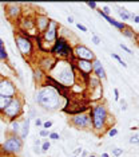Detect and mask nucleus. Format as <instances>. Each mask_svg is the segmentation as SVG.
Masks as SVG:
<instances>
[{
  "mask_svg": "<svg viewBox=\"0 0 139 157\" xmlns=\"http://www.w3.org/2000/svg\"><path fill=\"white\" fill-rule=\"evenodd\" d=\"M116 133H118V130H116V129H111L109 134L111 136V137H113V136H115V134H116Z\"/></svg>",
  "mask_w": 139,
  "mask_h": 157,
  "instance_id": "obj_28",
  "label": "nucleus"
},
{
  "mask_svg": "<svg viewBox=\"0 0 139 157\" xmlns=\"http://www.w3.org/2000/svg\"><path fill=\"white\" fill-rule=\"evenodd\" d=\"M79 69L82 70L84 74H87V73H91L92 63H91L90 61H84V59H80V61H79Z\"/></svg>",
  "mask_w": 139,
  "mask_h": 157,
  "instance_id": "obj_12",
  "label": "nucleus"
},
{
  "mask_svg": "<svg viewBox=\"0 0 139 157\" xmlns=\"http://www.w3.org/2000/svg\"><path fill=\"white\" fill-rule=\"evenodd\" d=\"M114 93H115V98H116V100H118V98H119V97H118V94H119V93H118V90H116V89L114 90Z\"/></svg>",
  "mask_w": 139,
  "mask_h": 157,
  "instance_id": "obj_34",
  "label": "nucleus"
},
{
  "mask_svg": "<svg viewBox=\"0 0 139 157\" xmlns=\"http://www.w3.org/2000/svg\"><path fill=\"white\" fill-rule=\"evenodd\" d=\"M120 47L123 48V50H124V51L126 52H128V54H132V52H131V50L128 47H126V46H124V44H120Z\"/></svg>",
  "mask_w": 139,
  "mask_h": 157,
  "instance_id": "obj_25",
  "label": "nucleus"
},
{
  "mask_svg": "<svg viewBox=\"0 0 139 157\" xmlns=\"http://www.w3.org/2000/svg\"><path fill=\"white\" fill-rule=\"evenodd\" d=\"M130 142H131V144H138V142H139V134L132 136V137L130 138Z\"/></svg>",
  "mask_w": 139,
  "mask_h": 157,
  "instance_id": "obj_19",
  "label": "nucleus"
},
{
  "mask_svg": "<svg viewBox=\"0 0 139 157\" xmlns=\"http://www.w3.org/2000/svg\"><path fill=\"white\" fill-rule=\"evenodd\" d=\"M134 20H135L136 23H139V16H134Z\"/></svg>",
  "mask_w": 139,
  "mask_h": 157,
  "instance_id": "obj_36",
  "label": "nucleus"
},
{
  "mask_svg": "<svg viewBox=\"0 0 139 157\" xmlns=\"http://www.w3.org/2000/svg\"><path fill=\"white\" fill-rule=\"evenodd\" d=\"M106 117H107L106 109L103 106H96L94 109V125L96 129H102L104 121H106Z\"/></svg>",
  "mask_w": 139,
  "mask_h": 157,
  "instance_id": "obj_2",
  "label": "nucleus"
},
{
  "mask_svg": "<svg viewBox=\"0 0 139 157\" xmlns=\"http://www.w3.org/2000/svg\"><path fill=\"white\" fill-rule=\"evenodd\" d=\"M103 13H104V15L110 13V8H109V7H104V8H103Z\"/></svg>",
  "mask_w": 139,
  "mask_h": 157,
  "instance_id": "obj_30",
  "label": "nucleus"
},
{
  "mask_svg": "<svg viewBox=\"0 0 139 157\" xmlns=\"http://www.w3.org/2000/svg\"><path fill=\"white\" fill-rule=\"evenodd\" d=\"M123 34L126 35V36H128V38H134V34L131 32V30H130V28H126V30L123 31Z\"/></svg>",
  "mask_w": 139,
  "mask_h": 157,
  "instance_id": "obj_20",
  "label": "nucleus"
},
{
  "mask_svg": "<svg viewBox=\"0 0 139 157\" xmlns=\"http://www.w3.org/2000/svg\"><path fill=\"white\" fill-rule=\"evenodd\" d=\"M3 148L7 152H19L22 148V140L17 138V137H11L4 142Z\"/></svg>",
  "mask_w": 139,
  "mask_h": 157,
  "instance_id": "obj_3",
  "label": "nucleus"
},
{
  "mask_svg": "<svg viewBox=\"0 0 139 157\" xmlns=\"http://www.w3.org/2000/svg\"><path fill=\"white\" fill-rule=\"evenodd\" d=\"M52 52H55V54H60V55H68L70 52H71V48L70 46L67 44L64 39H59L55 44V47L52 48Z\"/></svg>",
  "mask_w": 139,
  "mask_h": 157,
  "instance_id": "obj_4",
  "label": "nucleus"
},
{
  "mask_svg": "<svg viewBox=\"0 0 139 157\" xmlns=\"http://www.w3.org/2000/svg\"><path fill=\"white\" fill-rule=\"evenodd\" d=\"M74 125H76L78 128H86L90 124V118L87 114H79L76 117H74Z\"/></svg>",
  "mask_w": 139,
  "mask_h": 157,
  "instance_id": "obj_9",
  "label": "nucleus"
},
{
  "mask_svg": "<svg viewBox=\"0 0 139 157\" xmlns=\"http://www.w3.org/2000/svg\"><path fill=\"white\" fill-rule=\"evenodd\" d=\"M43 126L46 128V129H48V128H51V126H52V122H51V121H48V122H44V124H43Z\"/></svg>",
  "mask_w": 139,
  "mask_h": 157,
  "instance_id": "obj_24",
  "label": "nucleus"
},
{
  "mask_svg": "<svg viewBox=\"0 0 139 157\" xmlns=\"http://www.w3.org/2000/svg\"><path fill=\"white\" fill-rule=\"evenodd\" d=\"M136 40H138V42H139V34L136 35Z\"/></svg>",
  "mask_w": 139,
  "mask_h": 157,
  "instance_id": "obj_38",
  "label": "nucleus"
},
{
  "mask_svg": "<svg viewBox=\"0 0 139 157\" xmlns=\"http://www.w3.org/2000/svg\"><path fill=\"white\" fill-rule=\"evenodd\" d=\"M16 43H17V47L19 50L23 52V54H28L31 51V43L30 40L26 39V38H22V36H17L16 38Z\"/></svg>",
  "mask_w": 139,
  "mask_h": 157,
  "instance_id": "obj_7",
  "label": "nucleus"
},
{
  "mask_svg": "<svg viewBox=\"0 0 139 157\" xmlns=\"http://www.w3.org/2000/svg\"><path fill=\"white\" fill-rule=\"evenodd\" d=\"M92 69H94L95 74L98 75L99 78H102V79L106 78V73H104V69L102 67V65H100L99 61H95V62H94V65H92Z\"/></svg>",
  "mask_w": 139,
  "mask_h": 157,
  "instance_id": "obj_11",
  "label": "nucleus"
},
{
  "mask_svg": "<svg viewBox=\"0 0 139 157\" xmlns=\"http://www.w3.org/2000/svg\"><path fill=\"white\" fill-rule=\"evenodd\" d=\"M48 30L46 31V39L47 40H52L54 38H55V34H56V23L55 22H50L48 23Z\"/></svg>",
  "mask_w": 139,
  "mask_h": 157,
  "instance_id": "obj_10",
  "label": "nucleus"
},
{
  "mask_svg": "<svg viewBox=\"0 0 139 157\" xmlns=\"http://www.w3.org/2000/svg\"><path fill=\"white\" fill-rule=\"evenodd\" d=\"M7 58V52L4 50V46H3V42L0 39V59H5Z\"/></svg>",
  "mask_w": 139,
  "mask_h": 157,
  "instance_id": "obj_18",
  "label": "nucleus"
},
{
  "mask_svg": "<svg viewBox=\"0 0 139 157\" xmlns=\"http://www.w3.org/2000/svg\"><path fill=\"white\" fill-rule=\"evenodd\" d=\"M113 153H114V154H115V156H120L122 153H123V149L116 148V149H114V150H113Z\"/></svg>",
  "mask_w": 139,
  "mask_h": 157,
  "instance_id": "obj_21",
  "label": "nucleus"
},
{
  "mask_svg": "<svg viewBox=\"0 0 139 157\" xmlns=\"http://www.w3.org/2000/svg\"><path fill=\"white\" fill-rule=\"evenodd\" d=\"M36 125H38V126H39V125H42V121H40V120H36Z\"/></svg>",
  "mask_w": 139,
  "mask_h": 157,
  "instance_id": "obj_35",
  "label": "nucleus"
},
{
  "mask_svg": "<svg viewBox=\"0 0 139 157\" xmlns=\"http://www.w3.org/2000/svg\"><path fill=\"white\" fill-rule=\"evenodd\" d=\"M50 146H51V145H50V142H44L43 146H42V150H43V152H47L48 149H50Z\"/></svg>",
  "mask_w": 139,
  "mask_h": 157,
  "instance_id": "obj_22",
  "label": "nucleus"
},
{
  "mask_svg": "<svg viewBox=\"0 0 139 157\" xmlns=\"http://www.w3.org/2000/svg\"><path fill=\"white\" fill-rule=\"evenodd\" d=\"M78 28H79V30H80V31H83V32H86V31H87V28H86V27L83 26V24H80V23H79V24H78Z\"/></svg>",
  "mask_w": 139,
  "mask_h": 157,
  "instance_id": "obj_27",
  "label": "nucleus"
},
{
  "mask_svg": "<svg viewBox=\"0 0 139 157\" xmlns=\"http://www.w3.org/2000/svg\"><path fill=\"white\" fill-rule=\"evenodd\" d=\"M20 109H22L20 102L17 100H12L11 101V104L4 109V113L7 114L8 117H16V114L20 113Z\"/></svg>",
  "mask_w": 139,
  "mask_h": 157,
  "instance_id": "obj_5",
  "label": "nucleus"
},
{
  "mask_svg": "<svg viewBox=\"0 0 139 157\" xmlns=\"http://www.w3.org/2000/svg\"><path fill=\"white\" fill-rule=\"evenodd\" d=\"M19 126H20V125H19L17 122H12V129H13L15 132H19V129H20Z\"/></svg>",
  "mask_w": 139,
  "mask_h": 157,
  "instance_id": "obj_23",
  "label": "nucleus"
},
{
  "mask_svg": "<svg viewBox=\"0 0 139 157\" xmlns=\"http://www.w3.org/2000/svg\"><path fill=\"white\" fill-rule=\"evenodd\" d=\"M38 22H39V28H40V30H46V26H48V23H50L47 17H44V16L39 17V19H38Z\"/></svg>",
  "mask_w": 139,
  "mask_h": 157,
  "instance_id": "obj_15",
  "label": "nucleus"
},
{
  "mask_svg": "<svg viewBox=\"0 0 139 157\" xmlns=\"http://www.w3.org/2000/svg\"><path fill=\"white\" fill-rule=\"evenodd\" d=\"M50 137H51L52 140H58V138H59V134H56V133H52Z\"/></svg>",
  "mask_w": 139,
  "mask_h": 157,
  "instance_id": "obj_29",
  "label": "nucleus"
},
{
  "mask_svg": "<svg viewBox=\"0 0 139 157\" xmlns=\"http://www.w3.org/2000/svg\"><path fill=\"white\" fill-rule=\"evenodd\" d=\"M92 40H94V43H95V44H99V43H100V39H99V38H98V36H96V35H94V38H92Z\"/></svg>",
  "mask_w": 139,
  "mask_h": 157,
  "instance_id": "obj_26",
  "label": "nucleus"
},
{
  "mask_svg": "<svg viewBox=\"0 0 139 157\" xmlns=\"http://www.w3.org/2000/svg\"><path fill=\"white\" fill-rule=\"evenodd\" d=\"M102 157H109V154H107V153H103V154H102Z\"/></svg>",
  "mask_w": 139,
  "mask_h": 157,
  "instance_id": "obj_37",
  "label": "nucleus"
},
{
  "mask_svg": "<svg viewBox=\"0 0 139 157\" xmlns=\"http://www.w3.org/2000/svg\"><path fill=\"white\" fill-rule=\"evenodd\" d=\"M60 94H58L56 90H54L51 87H46L43 90L38 93L36 101L39 102L44 109H56L60 105Z\"/></svg>",
  "mask_w": 139,
  "mask_h": 157,
  "instance_id": "obj_1",
  "label": "nucleus"
},
{
  "mask_svg": "<svg viewBox=\"0 0 139 157\" xmlns=\"http://www.w3.org/2000/svg\"><path fill=\"white\" fill-rule=\"evenodd\" d=\"M11 101H12V98H9V97L0 96V110H4L11 104Z\"/></svg>",
  "mask_w": 139,
  "mask_h": 157,
  "instance_id": "obj_14",
  "label": "nucleus"
},
{
  "mask_svg": "<svg viewBox=\"0 0 139 157\" xmlns=\"http://www.w3.org/2000/svg\"><path fill=\"white\" fill-rule=\"evenodd\" d=\"M13 94H15V87H13L12 83L8 82V81H3V82H0V96L12 98Z\"/></svg>",
  "mask_w": 139,
  "mask_h": 157,
  "instance_id": "obj_6",
  "label": "nucleus"
},
{
  "mask_svg": "<svg viewBox=\"0 0 139 157\" xmlns=\"http://www.w3.org/2000/svg\"><path fill=\"white\" fill-rule=\"evenodd\" d=\"M118 13L120 15V17L123 19V20H127V19L130 17V13L127 12L126 9H123V8H118Z\"/></svg>",
  "mask_w": 139,
  "mask_h": 157,
  "instance_id": "obj_16",
  "label": "nucleus"
},
{
  "mask_svg": "<svg viewBox=\"0 0 139 157\" xmlns=\"http://www.w3.org/2000/svg\"><path fill=\"white\" fill-rule=\"evenodd\" d=\"M76 55H78L80 59H84V61H88V59H92V58H94V54L87 47H84V46L76 47Z\"/></svg>",
  "mask_w": 139,
  "mask_h": 157,
  "instance_id": "obj_8",
  "label": "nucleus"
},
{
  "mask_svg": "<svg viewBox=\"0 0 139 157\" xmlns=\"http://www.w3.org/2000/svg\"><path fill=\"white\" fill-rule=\"evenodd\" d=\"M90 157H95V156H94V154H91V156H90Z\"/></svg>",
  "mask_w": 139,
  "mask_h": 157,
  "instance_id": "obj_39",
  "label": "nucleus"
},
{
  "mask_svg": "<svg viewBox=\"0 0 139 157\" xmlns=\"http://www.w3.org/2000/svg\"><path fill=\"white\" fill-rule=\"evenodd\" d=\"M47 134H48L47 130H42V132H40V136H43V137H44V136H47Z\"/></svg>",
  "mask_w": 139,
  "mask_h": 157,
  "instance_id": "obj_33",
  "label": "nucleus"
},
{
  "mask_svg": "<svg viewBox=\"0 0 139 157\" xmlns=\"http://www.w3.org/2000/svg\"><path fill=\"white\" fill-rule=\"evenodd\" d=\"M28 128H30V120H27V121H24V124H23L22 137H26V136L28 134Z\"/></svg>",
  "mask_w": 139,
  "mask_h": 157,
  "instance_id": "obj_17",
  "label": "nucleus"
},
{
  "mask_svg": "<svg viewBox=\"0 0 139 157\" xmlns=\"http://www.w3.org/2000/svg\"><path fill=\"white\" fill-rule=\"evenodd\" d=\"M120 104H122V109H123V110H126V109H127V106H126V102H124V101H122Z\"/></svg>",
  "mask_w": 139,
  "mask_h": 157,
  "instance_id": "obj_31",
  "label": "nucleus"
},
{
  "mask_svg": "<svg viewBox=\"0 0 139 157\" xmlns=\"http://www.w3.org/2000/svg\"><path fill=\"white\" fill-rule=\"evenodd\" d=\"M99 13H100V16H102V17H104V19H106V20H107V22H109L110 24H113V26L118 27V28H120V30H123V28H124V24H122V23H118L116 20H114L113 17L107 16V15H104V13L102 12V11H99Z\"/></svg>",
  "mask_w": 139,
  "mask_h": 157,
  "instance_id": "obj_13",
  "label": "nucleus"
},
{
  "mask_svg": "<svg viewBox=\"0 0 139 157\" xmlns=\"http://www.w3.org/2000/svg\"><path fill=\"white\" fill-rule=\"evenodd\" d=\"M88 5H90L91 8H95V7H96V3H94V1H90V3H88Z\"/></svg>",
  "mask_w": 139,
  "mask_h": 157,
  "instance_id": "obj_32",
  "label": "nucleus"
}]
</instances>
